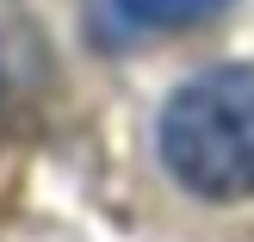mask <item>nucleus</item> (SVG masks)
<instances>
[{"label": "nucleus", "mask_w": 254, "mask_h": 242, "mask_svg": "<svg viewBox=\"0 0 254 242\" xmlns=\"http://www.w3.org/2000/svg\"><path fill=\"white\" fill-rule=\"evenodd\" d=\"M161 161L198 199L254 193V69H205L161 106Z\"/></svg>", "instance_id": "obj_1"}, {"label": "nucleus", "mask_w": 254, "mask_h": 242, "mask_svg": "<svg viewBox=\"0 0 254 242\" xmlns=\"http://www.w3.org/2000/svg\"><path fill=\"white\" fill-rule=\"evenodd\" d=\"M230 0H124V12H136L143 25H168V31H186V25H205L211 12H223Z\"/></svg>", "instance_id": "obj_2"}]
</instances>
